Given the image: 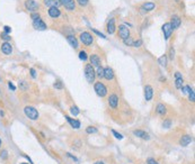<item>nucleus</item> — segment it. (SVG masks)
Returning <instances> with one entry per match:
<instances>
[{
  "label": "nucleus",
  "mask_w": 195,
  "mask_h": 164,
  "mask_svg": "<svg viewBox=\"0 0 195 164\" xmlns=\"http://www.w3.org/2000/svg\"><path fill=\"white\" fill-rule=\"evenodd\" d=\"M85 78L89 83H93L96 78V72L94 70V66L91 64H86L85 66Z\"/></svg>",
  "instance_id": "nucleus-1"
},
{
  "label": "nucleus",
  "mask_w": 195,
  "mask_h": 164,
  "mask_svg": "<svg viewBox=\"0 0 195 164\" xmlns=\"http://www.w3.org/2000/svg\"><path fill=\"white\" fill-rule=\"evenodd\" d=\"M24 114L26 115V117H28L30 120H37L40 117L38 111L32 106H27V107L24 108Z\"/></svg>",
  "instance_id": "nucleus-2"
},
{
  "label": "nucleus",
  "mask_w": 195,
  "mask_h": 164,
  "mask_svg": "<svg viewBox=\"0 0 195 164\" xmlns=\"http://www.w3.org/2000/svg\"><path fill=\"white\" fill-rule=\"evenodd\" d=\"M80 42L84 44V45H91L93 42H94V37L93 35L90 34V33H88V32H82L81 34H80Z\"/></svg>",
  "instance_id": "nucleus-3"
},
{
  "label": "nucleus",
  "mask_w": 195,
  "mask_h": 164,
  "mask_svg": "<svg viewBox=\"0 0 195 164\" xmlns=\"http://www.w3.org/2000/svg\"><path fill=\"white\" fill-rule=\"evenodd\" d=\"M94 89L96 93H97V96H99V97H105L107 94V88L101 82H96L94 86Z\"/></svg>",
  "instance_id": "nucleus-4"
},
{
  "label": "nucleus",
  "mask_w": 195,
  "mask_h": 164,
  "mask_svg": "<svg viewBox=\"0 0 195 164\" xmlns=\"http://www.w3.org/2000/svg\"><path fill=\"white\" fill-rule=\"evenodd\" d=\"M38 4H37L35 0H26L25 1V8L30 11V13H35L38 10Z\"/></svg>",
  "instance_id": "nucleus-5"
},
{
  "label": "nucleus",
  "mask_w": 195,
  "mask_h": 164,
  "mask_svg": "<svg viewBox=\"0 0 195 164\" xmlns=\"http://www.w3.org/2000/svg\"><path fill=\"white\" fill-rule=\"evenodd\" d=\"M162 33H164V36H165V39L168 41L169 39V37L172 36L173 34V27H172V25H170V23H166V24H164L162 25Z\"/></svg>",
  "instance_id": "nucleus-6"
},
{
  "label": "nucleus",
  "mask_w": 195,
  "mask_h": 164,
  "mask_svg": "<svg viewBox=\"0 0 195 164\" xmlns=\"http://www.w3.org/2000/svg\"><path fill=\"white\" fill-rule=\"evenodd\" d=\"M118 36L122 38L123 41L130 37V29L128 28L125 25H120L118 26Z\"/></svg>",
  "instance_id": "nucleus-7"
},
{
  "label": "nucleus",
  "mask_w": 195,
  "mask_h": 164,
  "mask_svg": "<svg viewBox=\"0 0 195 164\" xmlns=\"http://www.w3.org/2000/svg\"><path fill=\"white\" fill-rule=\"evenodd\" d=\"M59 1L69 11H72V10H74V8H76V1L74 0H59Z\"/></svg>",
  "instance_id": "nucleus-8"
},
{
  "label": "nucleus",
  "mask_w": 195,
  "mask_h": 164,
  "mask_svg": "<svg viewBox=\"0 0 195 164\" xmlns=\"http://www.w3.org/2000/svg\"><path fill=\"white\" fill-rule=\"evenodd\" d=\"M33 27L35 29H37V30H45V29L48 28V27H46V24H45L41 18L33 20Z\"/></svg>",
  "instance_id": "nucleus-9"
},
{
  "label": "nucleus",
  "mask_w": 195,
  "mask_h": 164,
  "mask_svg": "<svg viewBox=\"0 0 195 164\" xmlns=\"http://www.w3.org/2000/svg\"><path fill=\"white\" fill-rule=\"evenodd\" d=\"M1 52L5 54V55H10L13 53V46L11 44L5 42V43L1 44Z\"/></svg>",
  "instance_id": "nucleus-10"
},
{
  "label": "nucleus",
  "mask_w": 195,
  "mask_h": 164,
  "mask_svg": "<svg viewBox=\"0 0 195 164\" xmlns=\"http://www.w3.org/2000/svg\"><path fill=\"white\" fill-rule=\"evenodd\" d=\"M108 105L111 108H113V109H116L117 106H118V97L116 96L115 93H113V94H111L108 98Z\"/></svg>",
  "instance_id": "nucleus-11"
},
{
  "label": "nucleus",
  "mask_w": 195,
  "mask_h": 164,
  "mask_svg": "<svg viewBox=\"0 0 195 164\" xmlns=\"http://www.w3.org/2000/svg\"><path fill=\"white\" fill-rule=\"evenodd\" d=\"M133 135L139 137V138H142V139H145V141H149L150 139V136L148 133H145V130H141V129H135L133 130Z\"/></svg>",
  "instance_id": "nucleus-12"
},
{
  "label": "nucleus",
  "mask_w": 195,
  "mask_h": 164,
  "mask_svg": "<svg viewBox=\"0 0 195 164\" xmlns=\"http://www.w3.org/2000/svg\"><path fill=\"white\" fill-rule=\"evenodd\" d=\"M183 82H184V80H183L182 74L179 72H176V73H175V86H176V88H177V89H182Z\"/></svg>",
  "instance_id": "nucleus-13"
},
{
  "label": "nucleus",
  "mask_w": 195,
  "mask_h": 164,
  "mask_svg": "<svg viewBox=\"0 0 195 164\" xmlns=\"http://www.w3.org/2000/svg\"><path fill=\"white\" fill-rule=\"evenodd\" d=\"M153 97V89L151 86H145V98L147 101H150Z\"/></svg>",
  "instance_id": "nucleus-14"
},
{
  "label": "nucleus",
  "mask_w": 195,
  "mask_h": 164,
  "mask_svg": "<svg viewBox=\"0 0 195 164\" xmlns=\"http://www.w3.org/2000/svg\"><path fill=\"white\" fill-rule=\"evenodd\" d=\"M182 24V20L181 18L178 17V16H176V15H174L173 17H172V22H170V25H172V27L173 29H177L179 28V26H181Z\"/></svg>",
  "instance_id": "nucleus-15"
},
{
  "label": "nucleus",
  "mask_w": 195,
  "mask_h": 164,
  "mask_svg": "<svg viewBox=\"0 0 195 164\" xmlns=\"http://www.w3.org/2000/svg\"><path fill=\"white\" fill-rule=\"evenodd\" d=\"M104 78L106 79V80H113L114 79V71H113V69L112 68H105L104 69Z\"/></svg>",
  "instance_id": "nucleus-16"
},
{
  "label": "nucleus",
  "mask_w": 195,
  "mask_h": 164,
  "mask_svg": "<svg viewBox=\"0 0 195 164\" xmlns=\"http://www.w3.org/2000/svg\"><path fill=\"white\" fill-rule=\"evenodd\" d=\"M115 29H116V26H115V19L114 18H111L107 23V33L108 34H114L115 33Z\"/></svg>",
  "instance_id": "nucleus-17"
},
{
  "label": "nucleus",
  "mask_w": 195,
  "mask_h": 164,
  "mask_svg": "<svg viewBox=\"0 0 195 164\" xmlns=\"http://www.w3.org/2000/svg\"><path fill=\"white\" fill-rule=\"evenodd\" d=\"M48 13H49V16H50L51 18H58V17H60V15H61L60 9L57 7H51Z\"/></svg>",
  "instance_id": "nucleus-18"
},
{
  "label": "nucleus",
  "mask_w": 195,
  "mask_h": 164,
  "mask_svg": "<svg viewBox=\"0 0 195 164\" xmlns=\"http://www.w3.org/2000/svg\"><path fill=\"white\" fill-rule=\"evenodd\" d=\"M192 141H193L192 136L184 135V136H182L181 141H179V144H181L182 146H187V145H189V144L192 143Z\"/></svg>",
  "instance_id": "nucleus-19"
},
{
  "label": "nucleus",
  "mask_w": 195,
  "mask_h": 164,
  "mask_svg": "<svg viewBox=\"0 0 195 164\" xmlns=\"http://www.w3.org/2000/svg\"><path fill=\"white\" fill-rule=\"evenodd\" d=\"M43 4L46 6V7H57L58 8L61 4L59 0H43Z\"/></svg>",
  "instance_id": "nucleus-20"
},
{
  "label": "nucleus",
  "mask_w": 195,
  "mask_h": 164,
  "mask_svg": "<svg viewBox=\"0 0 195 164\" xmlns=\"http://www.w3.org/2000/svg\"><path fill=\"white\" fill-rule=\"evenodd\" d=\"M90 64L93 66H97V68L101 66V58H99V56L97 54H93L90 56Z\"/></svg>",
  "instance_id": "nucleus-21"
},
{
  "label": "nucleus",
  "mask_w": 195,
  "mask_h": 164,
  "mask_svg": "<svg viewBox=\"0 0 195 164\" xmlns=\"http://www.w3.org/2000/svg\"><path fill=\"white\" fill-rule=\"evenodd\" d=\"M67 41H68V43L70 44L71 46H72L73 49H78V46H79V44H78V41H77V38L72 35H69L67 37Z\"/></svg>",
  "instance_id": "nucleus-22"
},
{
  "label": "nucleus",
  "mask_w": 195,
  "mask_h": 164,
  "mask_svg": "<svg viewBox=\"0 0 195 164\" xmlns=\"http://www.w3.org/2000/svg\"><path fill=\"white\" fill-rule=\"evenodd\" d=\"M65 118H67V120H68V122L72 126L74 129H78L80 128V121L77 120V119H72V118H70L69 116H65Z\"/></svg>",
  "instance_id": "nucleus-23"
},
{
  "label": "nucleus",
  "mask_w": 195,
  "mask_h": 164,
  "mask_svg": "<svg viewBox=\"0 0 195 164\" xmlns=\"http://www.w3.org/2000/svg\"><path fill=\"white\" fill-rule=\"evenodd\" d=\"M156 8V5L153 2H145L141 7V10H145V11H152Z\"/></svg>",
  "instance_id": "nucleus-24"
},
{
  "label": "nucleus",
  "mask_w": 195,
  "mask_h": 164,
  "mask_svg": "<svg viewBox=\"0 0 195 164\" xmlns=\"http://www.w3.org/2000/svg\"><path fill=\"white\" fill-rule=\"evenodd\" d=\"M156 111H157V114L164 116V115H166L167 113V108L164 103H158V105H157V108H156Z\"/></svg>",
  "instance_id": "nucleus-25"
},
{
  "label": "nucleus",
  "mask_w": 195,
  "mask_h": 164,
  "mask_svg": "<svg viewBox=\"0 0 195 164\" xmlns=\"http://www.w3.org/2000/svg\"><path fill=\"white\" fill-rule=\"evenodd\" d=\"M158 63L161 65V66H164V68H165V66L167 65V55H165V54H164V55H161V56L159 57V58H158Z\"/></svg>",
  "instance_id": "nucleus-26"
},
{
  "label": "nucleus",
  "mask_w": 195,
  "mask_h": 164,
  "mask_svg": "<svg viewBox=\"0 0 195 164\" xmlns=\"http://www.w3.org/2000/svg\"><path fill=\"white\" fill-rule=\"evenodd\" d=\"M95 72H96V75L99 79L104 78V68H101V65L98 66V68H97V71H95Z\"/></svg>",
  "instance_id": "nucleus-27"
},
{
  "label": "nucleus",
  "mask_w": 195,
  "mask_h": 164,
  "mask_svg": "<svg viewBox=\"0 0 195 164\" xmlns=\"http://www.w3.org/2000/svg\"><path fill=\"white\" fill-rule=\"evenodd\" d=\"M70 113L73 115V116H78L80 114V109L77 106H73V107L70 108Z\"/></svg>",
  "instance_id": "nucleus-28"
},
{
  "label": "nucleus",
  "mask_w": 195,
  "mask_h": 164,
  "mask_svg": "<svg viewBox=\"0 0 195 164\" xmlns=\"http://www.w3.org/2000/svg\"><path fill=\"white\" fill-rule=\"evenodd\" d=\"M79 58L81 60V61H87V58H88V55H87V53L85 52V51H80L79 52Z\"/></svg>",
  "instance_id": "nucleus-29"
},
{
  "label": "nucleus",
  "mask_w": 195,
  "mask_h": 164,
  "mask_svg": "<svg viewBox=\"0 0 195 164\" xmlns=\"http://www.w3.org/2000/svg\"><path fill=\"white\" fill-rule=\"evenodd\" d=\"M192 90H193V89H192L189 86H183L182 87V91L185 93V94H189Z\"/></svg>",
  "instance_id": "nucleus-30"
},
{
  "label": "nucleus",
  "mask_w": 195,
  "mask_h": 164,
  "mask_svg": "<svg viewBox=\"0 0 195 164\" xmlns=\"http://www.w3.org/2000/svg\"><path fill=\"white\" fill-rule=\"evenodd\" d=\"M125 45H128V46H133V43H134V39L132 38V37H128L126 39H124L123 41Z\"/></svg>",
  "instance_id": "nucleus-31"
},
{
  "label": "nucleus",
  "mask_w": 195,
  "mask_h": 164,
  "mask_svg": "<svg viewBox=\"0 0 195 164\" xmlns=\"http://www.w3.org/2000/svg\"><path fill=\"white\" fill-rule=\"evenodd\" d=\"M86 132L88 133V134H95V133H97L98 130H97V128L94 127V126H89V127H87L86 128Z\"/></svg>",
  "instance_id": "nucleus-32"
},
{
  "label": "nucleus",
  "mask_w": 195,
  "mask_h": 164,
  "mask_svg": "<svg viewBox=\"0 0 195 164\" xmlns=\"http://www.w3.org/2000/svg\"><path fill=\"white\" fill-rule=\"evenodd\" d=\"M112 134H113V135H114V137H115V138H117V139H122V138H123L122 134L117 133V132H116V130H114V129H112Z\"/></svg>",
  "instance_id": "nucleus-33"
},
{
  "label": "nucleus",
  "mask_w": 195,
  "mask_h": 164,
  "mask_svg": "<svg viewBox=\"0 0 195 164\" xmlns=\"http://www.w3.org/2000/svg\"><path fill=\"white\" fill-rule=\"evenodd\" d=\"M170 126H172V121L169 120V119L164 120V122H162V127H164V128H169Z\"/></svg>",
  "instance_id": "nucleus-34"
},
{
  "label": "nucleus",
  "mask_w": 195,
  "mask_h": 164,
  "mask_svg": "<svg viewBox=\"0 0 195 164\" xmlns=\"http://www.w3.org/2000/svg\"><path fill=\"white\" fill-rule=\"evenodd\" d=\"M141 45H142V39H138V41H134L132 47H140Z\"/></svg>",
  "instance_id": "nucleus-35"
},
{
  "label": "nucleus",
  "mask_w": 195,
  "mask_h": 164,
  "mask_svg": "<svg viewBox=\"0 0 195 164\" xmlns=\"http://www.w3.org/2000/svg\"><path fill=\"white\" fill-rule=\"evenodd\" d=\"M91 30H93V32H94L95 34H97V35L99 36V37H101V38H107V37H106V36L104 35V34H101V32H98V30H97V29H95V28H91Z\"/></svg>",
  "instance_id": "nucleus-36"
},
{
  "label": "nucleus",
  "mask_w": 195,
  "mask_h": 164,
  "mask_svg": "<svg viewBox=\"0 0 195 164\" xmlns=\"http://www.w3.org/2000/svg\"><path fill=\"white\" fill-rule=\"evenodd\" d=\"M77 2L79 4L80 6H82V7H84V6H87V5H88L89 0H77Z\"/></svg>",
  "instance_id": "nucleus-37"
},
{
  "label": "nucleus",
  "mask_w": 195,
  "mask_h": 164,
  "mask_svg": "<svg viewBox=\"0 0 195 164\" xmlns=\"http://www.w3.org/2000/svg\"><path fill=\"white\" fill-rule=\"evenodd\" d=\"M30 18H32L33 20L38 19V18H40V14H38V13H36V11H35V13H32V15H30Z\"/></svg>",
  "instance_id": "nucleus-38"
},
{
  "label": "nucleus",
  "mask_w": 195,
  "mask_h": 164,
  "mask_svg": "<svg viewBox=\"0 0 195 164\" xmlns=\"http://www.w3.org/2000/svg\"><path fill=\"white\" fill-rule=\"evenodd\" d=\"M1 38L2 39H5V41H8V39H10V37H9V34H7V33H1Z\"/></svg>",
  "instance_id": "nucleus-39"
},
{
  "label": "nucleus",
  "mask_w": 195,
  "mask_h": 164,
  "mask_svg": "<svg viewBox=\"0 0 195 164\" xmlns=\"http://www.w3.org/2000/svg\"><path fill=\"white\" fill-rule=\"evenodd\" d=\"M189 100H191L192 102H194L195 101V92L193 91V90H192L191 93H189Z\"/></svg>",
  "instance_id": "nucleus-40"
},
{
  "label": "nucleus",
  "mask_w": 195,
  "mask_h": 164,
  "mask_svg": "<svg viewBox=\"0 0 195 164\" xmlns=\"http://www.w3.org/2000/svg\"><path fill=\"white\" fill-rule=\"evenodd\" d=\"M0 156H1V158L6 160V158H7V151H6V150L2 151V152H1V155H0Z\"/></svg>",
  "instance_id": "nucleus-41"
},
{
  "label": "nucleus",
  "mask_w": 195,
  "mask_h": 164,
  "mask_svg": "<svg viewBox=\"0 0 195 164\" xmlns=\"http://www.w3.org/2000/svg\"><path fill=\"white\" fill-rule=\"evenodd\" d=\"M148 164H159V163L155 158H151V157H150V158H148Z\"/></svg>",
  "instance_id": "nucleus-42"
},
{
  "label": "nucleus",
  "mask_w": 195,
  "mask_h": 164,
  "mask_svg": "<svg viewBox=\"0 0 195 164\" xmlns=\"http://www.w3.org/2000/svg\"><path fill=\"white\" fill-rule=\"evenodd\" d=\"M19 83H21V84H22V86H21V89H22V90H26V89H27V86H26V83H25V81H21V82H19Z\"/></svg>",
  "instance_id": "nucleus-43"
},
{
  "label": "nucleus",
  "mask_w": 195,
  "mask_h": 164,
  "mask_svg": "<svg viewBox=\"0 0 195 164\" xmlns=\"http://www.w3.org/2000/svg\"><path fill=\"white\" fill-rule=\"evenodd\" d=\"M54 88H57V89H62V83H61L60 81L55 82V83H54Z\"/></svg>",
  "instance_id": "nucleus-44"
},
{
  "label": "nucleus",
  "mask_w": 195,
  "mask_h": 164,
  "mask_svg": "<svg viewBox=\"0 0 195 164\" xmlns=\"http://www.w3.org/2000/svg\"><path fill=\"white\" fill-rule=\"evenodd\" d=\"M30 75L32 78H36V71L34 69H30Z\"/></svg>",
  "instance_id": "nucleus-45"
},
{
  "label": "nucleus",
  "mask_w": 195,
  "mask_h": 164,
  "mask_svg": "<svg viewBox=\"0 0 195 164\" xmlns=\"http://www.w3.org/2000/svg\"><path fill=\"white\" fill-rule=\"evenodd\" d=\"M4 30H5V33H7V34H9V33L11 32V28H10L9 26H5V27H4Z\"/></svg>",
  "instance_id": "nucleus-46"
},
{
  "label": "nucleus",
  "mask_w": 195,
  "mask_h": 164,
  "mask_svg": "<svg viewBox=\"0 0 195 164\" xmlns=\"http://www.w3.org/2000/svg\"><path fill=\"white\" fill-rule=\"evenodd\" d=\"M174 57H175V50H174V49H170V58L173 60Z\"/></svg>",
  "instance_id": "nucleus-47"
},
{
  "label": "nucleus",
  "mask_w": 195,
  "mask_h": 164,
  "mask_svg": "<svg viewBox=\"0 0 195 164\" xmlns=\"http://www.w3.org/2000/svg\"><path fill=\"white\" fill-rule=\"evenodd\" d=\"M8 86H9V88H10L11 90H16V87H15L11 82H9V83H8Z\"/></svg>",
  "instance_id": "nucleus-48"
},
{
  "label": "nucleus",
  "mask_w": 195,
  "mask_h": 164,
  "mask_svg": "<svg viewBox=\"0 0 195 164\" xmlns=\"http://www.w3.org/2000/svg\"><path fill=\"white\" fill-rule=\"evenodd\" d=\"M94 164H105V163H104L103 161H97V162H95Z\"/></svg>",
  "instance_id": "nucleus-49"
},
{
  "label": "nucleus",
  "mask_w": 195,
  "mask_h": 164,
  "mask_svg": "<svg viewBox=\"0 0 195 164\" xmlns=\"http://www.w3.org/2000/svg\"><path fill=\"white\" fill-rule=\"evenodd\" d=\"M0 146H1V139H0Z\"/></svg>",
  "instance_id": "nucleus-50"
},
{
  "label": "nucleus",
  "mask_w": 195,
  "mask_h": 164,
  "mask_svg": "<svg viewBox=\"0 0 195 164\" xmlns=\"http://www.w3.org/2000/svg\"><path fill=\"white\" fill-rule=\"evenodd\" d=\"M22 164H27V163H22Z\"/></svg>",
  "instance_id": "nucleus-51"
}]
</instances>
